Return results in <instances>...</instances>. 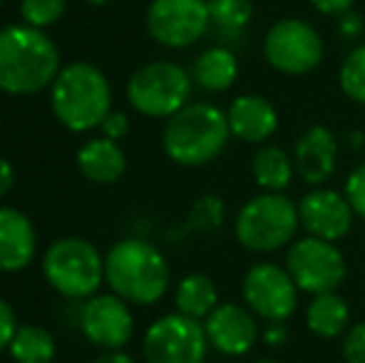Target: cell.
<instances>
[{"mask_svg":"<svg viewBox=\"0 0 365 363\" xmlns=\"http://www.w3.org/2000/svg\"><path fill=\"white\" fill-rule=\"evenodd\" d=\"M343 361L365 363V321L351 326L343 336Z\"/></svg>","mask_w":365,"mask_h":363,"instance_id":"f546056e","label":"cell"},{"mask_svg":"<svg viewBox=\"0 0 365 363\" xmlns=\"http://www.w3.org/2000/svg\"><path fill=\"white\" fill-rule=\"evenodd\" d=\"M346 199L351 202L353 212L358 214L361 219H365V162L358 165L356 170L348 175L346 180Z\"/></svg>","mask_w":365,"mask_h":363,"instance_id":"f1b7e54d","label":"cell"},{"mask_svg":"<svg viewBox=\"0 0 365 363\" xmlns=\"http://www.w3.org/2000/svg\"><path fill=\"white\" fill-rule=\"evenodd\" d=\"M306 324L318 339H341L351 329V309L336 291L318 294L306 309Z\"/></svg>","mask_w":365,"mask_h":363,"instance_id":"ffe728a7","label":"cell"},{"mask_svg":"<svg viewBox=\"0 0 365 363\" xmlns=\"http://www.w3.org/2000/svg\"><path fill=\"white\" fill-rule=\"evenodd\" d=\"M68 0H20V15L30 28H48L63 18Z\"/></svg>","mask_w":365,"mask_h":363,"instance_id":"4316f807","label":"cell"},{"mask_svg":"<svg viewBox=\"0 0 365 363\" xmlns=\"http://www.w3.org/2000/svg\"><path fill=\"white\" fill-rule=\"evenodd\" d=\"M244 301L251 314L264 321H286L296 314L298 286L284 267L259 262L244 274Z\"/></svg>","mask_w":365,"mask_h":363,"instance_id":"7c38bea8","label":"cell"},{"mask_svg":"<svg viewBox=\"0 0 365 363\" xmlns=\"http://www.w3.org/2000/svg\"><path fill=\"white\" fill-rule=\"evenodd\" d=\"M286 272L296 281L298 291L306 294H328L336 291L346 279V257L336 242L303 237L293 242L286 252Z\"/></svg>","mask_w":365,"mask_h":363,"instance_id":"9c48e42d","label":"cell"},{"mask_svg":"<svg viewBox=\"0 0 365 363\" xmlns=\"http://www.w3.org/2000/svg\"><path fill=\"white\" fill-rule=\"evenodd\" d=\"M10 356L15 363H50L55 359V339L43 326H20L10 341Z\"/></svg>","mask_w":365,"mask_h":363,"instance_id":"cb8c5ba5","label":"cell"},{"mask_svg":"<svg viewBox=\"0 0 365 363\" xmlns=\"http://www.w3.org/2000/svg\"><path fill=\"white\" fill-rule=\"evenodd\" d=\"M82 334L95 346H102L107 351H120L122 346L130 344L135 334V319L125 299L117 294L90 296L85 301L80 316Z\"/></svg>","mask_w":365,"mask_h":363,"instance_id":"4fadbf2b","label":"cell"},{"mask_svg":"<svg viewBox=\"0 0 365 363\" xmlns=\"http://www.w3.org/2000/svg\"><path fill=\"white\" fill-rule=\"evenodd\" d=\"M251 172H254V182L264 192H286L293 182L296 167H293L291 157L286 155V150L276 145H264L256 150Z\"/></svg>","mask_w":365,"mask_h":363,"instance_id":"7402d4cb","label":"cell"},{"mask_svg":"<svg viewBox=\"0 0 365 363\" xmlns=\"http://www.w3.org/2000/svg\"><path fill=\"white\" fill-rule=\"evenodd\" d=\"M239 75V60L229 48H209L194 63V83L207 92H224Z\"/></svg>","mask_w":365,"mask_h":363,"instance_id":"44dd1931","label":"cell"},{"mask_svg":"<svg viewBox=\"0 0 365 363\" xmlns=\"http://www.w3.org/2000/svg\"><path fill=\"white\" fill-rule=\"evenodd\" d=\"M43 274L68 299H90L105 281V259L87 239L63 237L45 252Z\"/></svg>","mask_w":365,"mask_h":363,"instance_id":"8992f818","label":"cell"},{"mask_svg":"<svg viewBox=\"0 0 365 363\" xmlns=\"http://www.w3.org/2000/svg\"><path fill=\"white\" fill-rule=\"evenodd\" d=\"M338 83L348 100L365 105V45H358L346 55L338 70Z\"/></svg>","mask_w":365,"mask_h":363,"instance_id":"484cf974","label":"cell"},{"mask_svg":"<svg viewBox=\"0 0 365 363\" xmlns=\"http://www.w3.org/2000/svg\"><path fill=\"white\" fill-rule=\"evenodd\" d=\"M209 346L224 356H244L254 349L259 341V324L251 309L239 304H219L212 314L204 319Z\"/></svg>","mask_w":365,"mask_h":363,"instance_id":"9a60e30c","label":"cell"},{"mask_svg":"<svg viewBox=\"0 0 365 363\" xmlns=\"http://www.w3.org/2000/svg\"><path fill=\"white\" fill-rule=\"evenodd\" d=\"M50 102L60 125L70 132H90L110 115L112 90L95 65L77 60L60 70L53 83Z\"/></svg>","mask_w":365,"mask_h":363,"instance_id":"277c9868","label":"cell"},{"mask_svg":"<svg viewBox=\"0 0 365 363\" xmlns=\"http://www.w3.org/2000/svg\"><path fill=\"white\" fill-rule=\"evenodd\" d=\"M38 237L33 222L13 207H0V272H20L35 257Z\"/></svg>","mask_w":365,"mask_h":363,"instance_id":"ac0fdd59","label":"cell"},{"mask_svg":"<svg viewBox=\"0 0 365 363\" xmlns=\"http://www.w3.org/2000/svg\"><path fill=\"white\" fill-rule=\"evenodd\" d=\"M343 145L348 147V150H363L365 147V132L361 130H353V132H346V137H343Z\"/></svg>","mask_w":365,"mask_h":363,"instance_id":"8d00e7d4","label":"cell"},{"mask_svg":"<svg viewBox=\"0 0 365 363\" xmlns=\"http://www.w3.org/2000/svg\"><path fill=\"white\" fill-rule=\"evenodd\" d=\"M224 202L214 194H204L194 202L192 212H189V227L199 229V232H212V229H219L221 222H224Z\"/></svg>","mask_w":365,"mask_h":363,"instance_id":"83f0119b","label":"cell"},{"mask_svg":"<svg viewBox=\"0 0 365 363\" xmlns=\"http://www.w3.org/2000/svg\"><path fill=\"white\" fill-rule=\"evenodd\" d=\"M209 339L197 319L169 314L157 319L145 334L142 354L147 363H204Z\"/></svg>","mask_w":365,"mask_h":363,"instance_id":"30bf717a","label":"cell"},{"mask_svg":"<svg viewBox=\"0 0 365 363\" xmlns=\"http://www.w3.org/2000/svg\"><path fill=\"white\" fill-rule=\"evenodd\" d=\"M266 63L284 75H308L323 63V38L311 23L298 18L276 20L264 38Z\"/></svg>","mask_w":365,"mask_h":363,"instance_id":"ba28073f","label":"cell"},{"mask_svg":"<svg viewBox=\"0 0 365 363\" xmlns=\"http://www.w3.org/2000/svg\"><path fill=\"white\" fill-rule=\"evenodd\" d=\"M95 363H135V361H132V356L122 354V351H107L100 359H95Z\"/></svg>","mask_w":365,"mask_h":363,"instance_id":"74e56055","label":"cell"},{"mask_svg":"<svg viewBox=\"0 0 365 363\" xmlns=\"http://www.w3.org/2000/svg\"><path fill=\"white\" fill-rule=\"evenodd\" d=\"M212 25L207 0H152L147 8V30L164 48H189Z\"/></svg>","mask_w":365,"mask_h":363,"instance_id":"8fae6325","label":"cell"},{"mask_svg":"<svg viewBox=\"0 0 365 363\" xmlns=\"http://www.w3.org/2000/svg\"><path fill=\"white\" fill-rule=\"evenodd\" d=\"M356 0H311V5L323 15H341L353 8Z\"/></svg>","mask_w":365,"mask_h":363,"instance_id":"e575fe53","label":"cell"},{"mask_svg":"<svg viewBox=\"0 0 365 363\" xmlns=\"http://www.w3.org/2000/svg\"><path fill=\"white\" fill-rule=\"evenodd\" d=\"M298 217H301V227L308 232V237L338 242L351 232L356 212L346 194L336 192V189L316 187L303 194V199L298 202Z\"/></svg>","mask_w":365,"mask_h":363,"instance_id":"5bb4252c","label":"cell"},{"mask_svg":"<svg viewBox=\"0 0 365 363\" xmlns=\"http://www.w3.org/2000/svg\"><path fill=\"white\" fill-rule=\"evenodd\" d=\"M105 281L127 304L152 306L169 289V264L145 239H122L105 257Z\"/></svg>","mask_w":365,"mask_h":363,"instance_id":"7a4b0ae2","label":"cell"},{"mask_svg":"<svg viewBox=\"0 0 365 363\" xmlns=\"http://www.w3.org/2000/svg\"><path fill=\"white\" fill-rule=\"evenodd\" d=\"M174 304H177V314L202 321L219 306V291L207 274H189L177 284Z\"/></svg>","mask_w":365,"mask_h":363,"instance_id":"603a6c76","label":"cell"},{"mask_svg":"<svg viewBox=\"0 0 365 363\" xmlns=\"http://www.w3.org/2000/svg\"><path fill=\"white\" fill-rule=\"evenodd\" d=\"M338 35L346 40H358L365 33V18L356 10H346V13L338 15V25H336Z\"/></svg>","mask_w":365,"mask_h":363,"instance_id":"4dcf8cb0","label":"cell"},{"mask_svg":"<svg viewBox=\"0 0 365 363\" xmlns=\"http://www.w3.org/2000/svg\"><path fill=\"white\" fill-rule=\"evenodd\" d=\"M15 182V172L13 167H10V162L5 160V157H0V197H5V194L10 192V187H13Z\"/></svg>","mask_w":365,"mask_h":363,"instance_id":"d590c367","label":"cell"},{"mask_svg":"<svg viewBox=\"0 0 365 363\" xmlns=\"http://www.w3.org/2000/svg\"><path fill=\"white\" fill-rule=\"evenodd\" d=\"M293 167L303 182H308L311 187H321L336 175L338 137L323 125L308 127L293 147Z\"/></svg>","mask_w":365,"mask_h":363,"instance_id":"2e32d148","label":"cell"},{"mask_svg":"<svg viewBox=\"0 0 365 363\" xmlns=\"http://www.w3.org/2000/svg\"><path fill=\"white\" fill-rule=\"evenodd\" d=\"M212 23L226 35H239L254 18V3L251 0H207Z\"/></svg>","mask_w":365,"mask_h":363,"instance_id":"d4e9b609","label":"cell"},{"mask_svg":"<svg viewBox=\"0 0 365 363\" xmlns=\"http://www.w3.org/2000/svg\"><path fill=\"white\" fill-rule=\"evenodd\" d=\"M100 127H102V132H105V137L117 142L130 132V117H127L125 112H110Z\"/></svg>","mask_w":365,"mask_h":363,"instance_id":"1f68e13d","label":"cell"},{"mask_svg":"<svg viewBox=\"0 0 365 363\" xmlns=\"http://www.w3.org/2000/svg\"><path fill=\"white\" fill-rule=\"evenodd\" d=\"M15 331H18V326H15V311L10 309L8 301L0 299V351L8 349Z\"/></svg>","mask_w":365,"mask_h":363,"instance_id":"d6a6232c","label":"cell"},{"mask_svg":"<svg viewBox=\"0 0 365 363\" xmlns=\"http://www.w3.org/2000/svg\"><path fill=\"white\" fill-rule=\"evenodd\" d=\"M85 3H90V5H105V3H110V0H85Z\"/></svg>","mask_w":365,"mask_h":363,"instance_id":"f35d334b","label":"cell"},{"mask_svg":"<svg viewBox=\"0 0 365 363\" xmlns=\"http://www.w3.org/2000/svg\"><path fill=\"white\" fill-rule=\"evenodd\" d=\"M0 3H3V0H0Z\"/></svg>","mask_w":365,"mask_h":363,"instance_id":"60d3db41","label":"cell"},{"mask_svg":"<svg viewBox=\"0 0 365 363\" xmlns=\"http://www.w3.org/2000/svg\"><path fill=\"white\" fill-rule=\"evenodd\" d=\"M77 167L80 172L95 184L117 182L127 170V157L122 147L110 137H95L85 142L77 152Z\"/></svg>","mask_w":365,"mask_h":363,"instance_id":"d6986e66","label":"cell"},{"mask_svg":"<svg viewBox=\"0 0 365 363\" xmlns=\"http://www.w3.org/2000/svg\"><path fill=\"white\" fill-rule=\"evenodd\" d=\"M231 137L229 120L217 105L192 102L169 117L162 132L164 152L182 167H202L224 152Z\"/></svg>","mask_w":365,"mask_h":363,"instance_id":"3957f363","label":"cell"},{"mask_svg":"<svg viewBox=\"0 0 365 363\" xmlns=\"http://www.w3.org/2000/svg\"><path fill=\"white\" fill-rule=\"evenodd\" d=\"M229 130L236 140L261 145L279 130V112L261 95H241L226 110Z\"/></svg>","mask_w":365,"mask_h":363,"instance_id":"e0dca14e","label":"cell"},{"mask_svg":"<svg viewBox=\"0 0 365 363\" xmlns=\"http://www.w3.org/2000/svg\"><path fill=\"white\" fill-rule=\"evenodd\" d=\"M192 95V78L177 63L157 60L137 70L127 83L130 105L147 117H172L187 105Z\"/></svg>","mask_w":365,"mask_h":363,"instance_id":"52a82bcc","label":"cell"},{"mask_svg":"<svg viewBox=\"0 0 365 363\" xmlns=\"http://www.w3.org/2000/svg\"><path fill=\"white\" fill-rule=\"evenodd\" d=\"M60 75L55 43L30 25L0 28V90L8 95H35Z\"/></svg>","mask_w":365,"mask_h":363,"instance_id":"6da1fadb","label":"cell"},{"mask_svg":"<svg viewBox=\"0 0 365 363\" xmlns=\"http://www.w3.org/2000/svg\"><path fill=\"white\" fill-rule=\"evenodd\" d=\"M256 363H279V361H271V359H264V361H256Z\"/></svg>","mask_w":365,"mask_h":363,"instance_id":"ab89813d","label":"cell"},{"mask_svg":"<svg viewBox=\"0 0 365 363\" xmlns=\"http://www.w3.org/2000/svg\"><path fill=\"white\" fill-rule=\"evenodd\" d=\"M289 341V326L286 321H269L264 329V344L266 346H284Z\"/></svg>","mask_w":365,"mask_h":363,"instance_id":"836d02e7","label":"cell"},{"mask_svg":"<svg viewBox=\"0 0 365 363\" xmlns=\"http://www.w3.org/2000/svg\"><path fill=\"white\" fill-rule=\"evenodd\" d=\"M298 227L301 217L293 199L284 192H261L239 209L234 234L244 249L269 254L293 244Z\"/></svg>","mask_w":365,"mask_h":363,"instance_id":"5b68a950","label":"cell"}]
</instances>
